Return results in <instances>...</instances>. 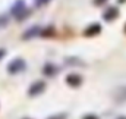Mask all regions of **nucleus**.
Here are the masks:
<instances>
[{"label": "nucleus", "mask_w": 126, "mask_h": 119, "mask_svg": "<svg viewBox=\"0 0 126 119\" xmlns=\"http://www.w3.org/2000/svg\"><path fill=\"white\" fill-rule=\"evenodd\" d=\"M27 119H28V118H27Z\"/></svg>", "instance_id": "nucleus-15"}, {"label": "nucleus", "mask_w": 126, "mask_h": 119, "mask_svg": "<svg viewBox=\"0 0 126 119\" xmlns=\"http://www.w3.org/2000/svg\"><path fill=\"white\" fill-rule=\"evenodd\" d=\"M104 1H107V0H94V3L97 4V6H100V4H103Z\"/></svg>", "instance_id": "nucleus-13"}, {"label": "nucleus", "mask_w": 126, "mask_h": 119, "mask_svg": "<svg viewBox=\"0 0 126 119\" xmlns=\"http://www.w3.org/2000/svg\"><path fill=\"white\" fill-rule=\"evenodd\" d=\"M119 16V10L116 9V7H109L106 12H104V15H103V18H104V21H113V19H116Z\"/></svg>", "instance_id": "nucleus-7"}, {"label": "nucleus", "mask_w": 126, "mask_h": 119, "mask_svg": "<svg viewBox=\"0 0 126 119\" xmlns=\"http://www.w3.org/2000/svg\"><path fill=\"white\" fill-rule=\"evenodd\" d=\"M50 0H35V4L38 6V7H41V6H44V4H47Z\"/></svg>", "instance_id": "nucleus-9"}, {"label": "nucleus", "mask_w": 126, "mask_h": 119, "mask_svg": "<svg viewBox=\"0 0 126 119\" xmlns=\"http://www.w3.org/2000/svg\"><path fill=\"white\" fill-rule=\"evenodd\" d=\"M46 90V82L44 81H37V82H32L28 88V96L30 97H37L40 96L43 91Z\"/></svg>", "instance_id": "nucleus-3"}, {"label": "nucleus", "mask_w": 126, "mask_h": 119, "mask_svg": "<svg viewBox=\"0 0 126 119\" xmlns=\"http://www.w3.org/2000/svg\"><path fill=\"white\" fill-rule=\"evenodd\" d=\"M9 13H10L15 19L21 21V19H24V18H27V16H28L30 10H28V7H27V4H25V1H24V0H18V1H15V3L12 4V7H10Z\"/></svg>", "instance_id": "nucleus-1"}, {"label": "nucleus", "mask_w": 126, "mask_h": 119, "mask_svg": "<svg viewBox=\"0 0 126 119\" xmlns=\"http://www.w3.org/2000/svg\"><path fill=\"white\" fill-rule=\"evenodd\" d=\"M40 34H41V28L38 25H35V27H31V28H28V30L25 31L22 34V38L24 40H31L34 37H38Z\"/></svg>", "instance_id": "nucleus-5"}, {"label": "nucleus", "mask_w": 126, "mask_h": 119, "mask_svg": "<svg viewBox=\"0 0 126 119\" xmlns=\"http://www.w3.org/2000/svg\"><path fill=\"white\" fill-rule=\"evenodd\" d=\"M6 22H7V21H6V18L0 16V28H1V27H4V25H6Z\"/></svg>", "instance_id": "nucleus-11"}, {"label": "nucleus", "mask_w": 126, "mask_h": 119, "mask_svg": "<svg viewBox=\"0 0 126 119\" xmlns=\"http://www.w3.org/2000/svg\"><path fill=\"white\" fill-rule=\"evenodd\" d=\"M66 82H67V85L76 88V87H79L82 84V77L79 74H69L66 77Z\"/></svg>", "instance_id": "nucleus-4"}, {"label": "nucleus", "mask_w": 126, "mask_h": 119, "mask_svg": "<svg viewBox=\"0 0 126 119\" xmlns=\"http://www.w3.org/2000/svg\"><path fill=\"white\" fill-rule=\"evenodd\" d=\"M25 68H27L25 60L22 58H16V59H13L7 65V72L10 75H16V74H21L22 71H25Z\"/></svg>", "instance_id": "nucleus-2"}, {"label": "nucleus", "mask_w": 126, "mask_h": 119, "mask_svg": "<svg viewBox=\"0 0 126 119\" xmlns=\"http://www.w3.org/2000/svg\"><path fill=\"white\" fill-rule=\"evenodd\" d=\"M101 32V25L100 24H91V25H88L85 31H84V35L85 37H94L97 34H100Z\"/></svg>", "instance_id": "nucleus-6"}, {"label": "nucleus", "mask_w": 126, "mask_h": 119, "mask_svg": "<svg viewBox=\"0 0 126 119\" xmlns=\"http://www.w3.org/2000/svg\"><path fill=\"white\" fill-rule=\"evenodd\" d=\"M43 74L47 75V77H53L56 74V66L53 63H46L44 68H43Z\"/></svg>", "instance_id": "nucleus-8"}, {"label": "nucleus", "mask_w": 126, "mask_h": 119, "mask_svg": "<svg viewBox=\"0 0 126 119\" xmlns=\"http://www.w3.org/2000/svg\"><path fill=\"white\" fill-rule=\"evenodd\" d=\"M82 119H100V118L97 115H94V113H88V115H85Z\"/></svg>", "instance_id": "nucleus-10"}, {"label": "nucleus", "mask_w": 126, "mask_h": 119, "mask_svg": "<svg viewBox=\"0 0 126 119\" xmlns=\"http://www.w3.org/2000/svg\"><path fill=\"white\" fill-rule=\"evenodd\" d=\"M4 56H6V50H4V49H0V60L3 59Z\"/></svg>", "instance_id": "nucleus-12"}, {"label": "nucleus", "mask_w": 126, "mask_h": 119, "mask_svg": "<svg viewBox=\"0 0 126 119\" xmlns=\"http://www.w3.org/2000/svg\"><path fill=\"white\" fill-rule=\"evenodd\" d=\"M117 119H126V118H117Z\"/></svg>", "instance_id": "nucleus-14"}]
</instances>
